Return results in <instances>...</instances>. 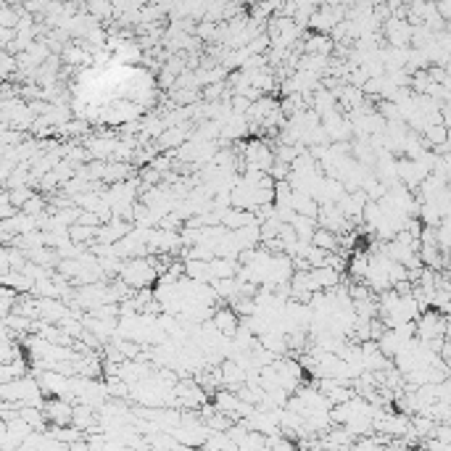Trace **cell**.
<instances>
[{"label": "cell", "mask_w": 451, "mask_h": 451, "mask_svg": "<svg viewBox=\"0 0 451 451\" xmlns=\"http://www.w3.org/2000/svg\"><path fill=\"white\" fill-rule=\"evenodd\" d=\"M156 275H159L156 259H127V264L121 266V278L135 291L148 288L156 280Z\"/></svg>", "instance_id": "6da1fadb"}, {"label": "cell", "mask_w": 451, "mask_h": 451, "mask_svg": "<svg viewBox=\"0 0 451 451\" xmlns=\"http://www.w3.org/2000/svg\"><path fill=\"white\" fill-rule=\"evenodd\" d=\"M214 327L227 335V338H232L235 332H238V312L232 309V306H225V309H219V312H214Z\"/></svg>", "instance_id": "7a4b0ae2"}, {"label": "cell", "mask_w": 451, "mask_h": 451, "mask_svg": "<svg viewBox=\"0 0 451 451\" xmlns=\"http://www.w3.org/2000/svg\"><path fill=\"white\" fill-rule=\"evenodd\" d=\"M304 51L306 53H317V56H327L332 51V40L327 32H317L312 35L309 40L304 42Z\"/></svg>", "instance_id": "3957f363"}, {"label": "cell", "mask_w": 451, "mask_h": 451, "mask_svg": "<svg viewBox=\"0 0 451 451\" xmlns=\"http://www.w3.org/2000/svg\"><path fill=\"white\" fill-rule=\"evenodd\" d=\"M27 375V361L22 357H16L14 361H3V370H0V383H11L16 377H24Z\"/></svg>", "instance_id": "277c9868"}, {"label": "cell", "mask_w": 451, "mask_h": 451, "mask_svg": "<svg viewBox=\"0 0 451 451\" xmlns=\"http://www.w3.org/2000/svg\"><path fill=\"white\" fill-rule=\"evenodd\" d=\"M87 6H90V14L98 22H103V19H108V16L114 14V3L111 0H87Z\"/></svg>", "instance_id": "5b68a950"}, {"label": "cell", "mask_w": 451, "mask_h": 451, "mask_svg": "<svg viewBox=\"0 0 451 451\" xmlns=\"http://www.w3.org/2000/svg\"><path fill=\"white\" fill-rule=\"evenodd\" d=\"M42 209H45V198H40V196L35 193V196H32V198H29L27 203H24V209H22V212H24V214H32V216H40Z\"/></svg>", "instance_id": "8992f818"}, {"label": "cell", "mask_w": 451, "mask_h": 451, "mask_svg": "<svg viewBox=\"0 0 451 451\" xmlns=\"http://www.w3.org/2000/svg\"><path fill=\"white\" fill-rule=\"evenodd\" d=\"M27 0H3V6H16V8H22Z\"/></svg>", "instance_id": "52a82bcc"}]
</instances>
